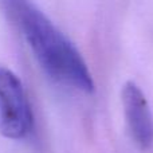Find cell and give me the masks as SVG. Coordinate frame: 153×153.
<instances>
[{
	"instance_id": "obj_2",
	"label": "cell",
	"mask_w": 153,
	"mask_h": 153,
	"mask_svg": "<svg viewBox=\"0 0 153 153\" xmlns=\"http://www.w3.org/2000/svg\"><path fill=\"white\" fill-rule=\"evenodd\" d=\"M34 129V113L23 82L0 66V132L11 140H23Z\"/></svg>"
},
{
	"instance_id": "obj_1",
	"label": "cell",
	"mask_w": 153,
	"mask_h": 153,
	"mask_svg": "<svg viewBox=\"0 0 153 153\" xmlns=\"http://www.w3.org/2000/svg\"><path fill=\"white\" fill-rule=\"evenodd\" d=\"M5 3L46 74L66 87L91 94L94 79L74 43L30 0Z\"/></svg>"
},
{
	"instance_id": "obj_3",
	"label": "cell",
	"mask_w": 153,
	"mask_h": 153,
	"mask_svg": "<svg viewBox=\"0 0 153 153\" xmlns=\"http://www.w3.org/2000/svg\"><path fill=\"white\" fill-rule=\"evenodd\" d=\"M122 108L126 128L134 144L143 151L153 145V114L151 106L136 82L128 81L121 91Z\"/></svg>"
}]
</instances>
